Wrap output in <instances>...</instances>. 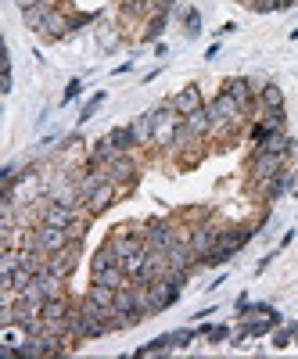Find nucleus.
Masks as SVG:
<instances>
[{"label":"nucleus","mask_w":298,"mask_h":359,"mask_svg":"<svg viewBox=\"0 0 298 359\" xmlns=\"http://www.w3.org/2000/svg\"><path fill=\"white\" fill-rule=\"evenodd\" d=\"M252 237H255V226H223V237H219L216 252L205 255L201 266H223V262H230L237 252H241V248L252 241Z\"/></svg>","instance_id":"obj_1"},{"label":"nucleus","mask_w":298,"mask_h":359,"mask_svg":"<svg viewBox=\"0 0 298 359\" xmlns=\"http://www.w3.org/2000/svg\"><path fill=\"white\" fill-rule=\"evenodd\" d=\"M151 115H155V144L172 147V144H176V133H180V126H184V115L172 108V101L158 104Z\"/></svg>","instance_id":"obj_2"},{"label":"nucleus","mask_w":298,"mask_h":359,"mask_svg":"<svg viewBox=\"0 0 298 359\" xmlns=\"http://www.w3.org/2000/svg\"><path fill=\"white\" fill-rule=\"evenodd\" d=\"M69 245H72V237H69L65 226L40 223V226L33 230V248L43 252V255H54V252H62V248H69Z\"/></svg>","instance_id":"obj_3"},{"label":"nucleus","mask_w":298,"mask_h":359,"mask_svg":"<svg viewBox=\"0 0 298 359\" xmlns=\"http://www.w3.org/2000/svg\"><path fill=\"white\" fill-rule=\"evenodd\" d=\"M205 108H208V115H212V123H216V126H230V130H233L237 123H241V115H245V111H241V104H237V101L226 94V90H223V94H216Z\"/></svg>","instance_id":"obj_4"},{"label":"nucleus","mask_w":298,"mask_h":359,"mask_svg":"<svg viewBox=\"0 0 298 359\" xmlns=\"http://www.w3.org/2000/svg\"><path fill=\"white\" fill-rule=\"evenodd\" d=\"M176 298H180V284H172L169 277L147 284V316H151V313H165Z\"/></svg>","instance_id":"obj_5"},{"label":"nucleus","mask_w":298,"mask_h":359,"mask_svg":"<svg viewBox=\"0 0 298 359\" xmlns=\"http://www.w3.org/2000/svg\"><path fill=\"white\" fill-rule=\"evenodd\" d=\"M219 237H223V226H219V223H198V226H191V241H187V245L194 248L198 259H205V255L216 252Z\"/></svg>","instance_id":"obj_6"},{"label":"nucleus","mask_w":298,"mask_h":359,"mask_svg":"<svg viewBox=\"0 0 298 359\" xmlns=\"http://www.w3.org/2000/svg\"><path fill=\"white\" fill-rule=\"evenodd\" d=\"M144 237H147V248H155V252H169L176 241H184V237H180V230H176L172 223H165V219L147 223Z\"/></svg>","instance_id":"obj_7"},{"label":"nucleus","mask_w":298,"mask_h":359,"mask_svg":"<svg viewBox=\"0 0 298 359\" xmlns=\"http://www.w3.org/2000/svg\"><path fill=\"white\" fill-rule=\"evenodd\" d=\"M83 216H79V208H72V205H62V201H54V198H47V205H40V223H50V226H72V223H79Z\"/></svg>","instance_id":"obj_8"},{"label":"nucleus","mask_w":298,"mask_h":359,"mask_svg":"<svg viewBox=\"0 0 298 359\" xmlns=\"http://www.w3.org/2000/svg\"><path fill=\"white\" fill-rule=\"evenodd\" d=\"M287 165V158L284 155H273V151H255L252 155V184H259V180H273L280 169Z\"/></svg>","instance_id":"obj_9"},{"label":"nucleus","mask_w":298,"mask_h":359,"mask_svg":"<svg viewBox=\"0 0 298 359\" xmlns=\"http://www.w3.org/2000/svg\"><path fill=\"white\" fill-rule=\"evenodd\" d=\"M76 259H79V245H69V248H62V252L47 255V269H50L54 277L69 280V277H72V269H76Z\"/></svg>","instance_id":"obj_10"},{"label":"nucleus","mask_w":298,"mask_h":359,"mask_svg":"<svg viewBox=\"0 0 298 359\" xmlns=\"http://www.w3.org/2000/svg\"><path fill=\"white\" fill-rule=\"evenodd\" d=\"M104 176L111 180V184H126V187H130V184H137V162L123 151L115 162H108V165H104Z\"/></svg>","instance_id":"obj_11"},{"label":"nucleus","mask_w":298,"mask_h":359,"mask_svg":"<svg viewBox=\"0 0 298 359\" xmlns=\"http://www.w3.org/2000/svg\"><path fill=\"white\" fill-rule=\"evenodd\" d=\"M108 245L115 248L118 262H123L126 255H137V252H144V248H147V237H140V233H115Z\"/></svg>","instance_id":"obj_12"},{"label":"nucleus","mask_w":298,"mask_h":359,"mask_svg":"<svg viewBox=\"0 0 298 359\" xmlns=\"http://www.w3.org/2000/svg\"><path fill=\"white\" fill-rule=\"evenodd\" d=\"M115 191H118V184H111V180H104V184L86 198V216H101L104 208L115 201Z\"/></svg>","instance_id":"obj_13"},{"label":"nucleus","mask_w":298,"mask_h":359,"mask_svg":"<svg viewBox=\"0 0 298 359\" xmlns=\"http://www.w3.org/2000/svg\"><path fill=\"white\" fill-rule=\"evenodd\" d=\"M118 155H123V151H118V147L104 137V140H97V144L90 147V155H86V165H90V169H104V165L115 162Z\"/></svg>","instance_id":"obj_14"},{"label":"nucleus","mask_w":298,"mask_h":359,"mask_svg":"<svg viewBox=\"0 0 298 359\" xmlns=\"http://www.w3.org/2000/svg\"><path fill=\"white\" fill-rule=\"evenodd\" d=\"M169 101H172V108L180 111V115H191V111L205 108V101H201V90H198V86H184L180 94H172Z\"/></svg>","instance_id":"obj_15"},{"label":"nucleus","mask_w":298,"mask_h":359,"mask_svg":"<svg viewBox=\"0 0 298 359\" xmlns=\"http://www.w3.org/2000/svg\"><path fill=\"white\" fill-rule=\"evenodd\" d=\"M54 15V0H40L36 8H29V11H22V18H25V29H33V33H43V25H47V18Z\"/></svg>","instance_id":"obj_16"},{"label":"nucleus","mask_w":298,"mask_h":359,"mask_svg":"<svg viewBox=\"0 0 298 359\" xmlns=\"http://www.w3.org/2000/svg\"><path fill=\"white\" fill-rule=\"evenodd\" d=\"M216 123H212V115H208V108H198V111H191V115H184V130L194 137V140H201L208 130H212Z\"/></svg>","instance_id":"obj_17"},{"label":"nucleus","mask_w":298,"mask_h":359,"mask_svg":"<svg viewBox=\"0 0 298 359\" xmlns=\"http://www.w3.org/2000/svg\"><path fill=\"white\" fill-rule=\"evenodd\" d=\"M223 90H226L237 104H241V111H252V97H255V94H252V79H226Z\"/></svg>","instance_id":"obj_18"},{"label":"nucleus","mask_w":298,"mask_h":359,"mask_svg":"<svg viewBox=\"0 0 298 359\" xmlns=\"http://www.w3.org/2000/svg\"><path fill=\"white\" fill-rule=\"evenodd\" d=\"M130 130H133L137 147H140V144H151V140H155V115H151V111H147V115H137L133 123H130Z\"/></svg>","instance_id":"obj_19"},{"label":"nucleus","mask_w":298,"mask_h":359,"mask_svg":"<svg viewBox=\"0 0 298 359\" xmlns=\"http://www.w3.org/2000/svg\"><path fill=\"white\" fill-rule=\"evenodd\" d=\"M259 151H273V155H284V158H291V151H294V140L280 130V133H270L262 144H259Z\"/></svg>","instance_id":"obj_20"},{"label":"nucleus","mask_w":298,"mask_h":359,"mask_svg":"<svg viewBox=\"0 0 298 359\" xmlns=\"http://www.w3.org/2000/svg\"><path fill=\"white\" fill-rule=\"evenodd\" d=\"M69 29H72V22H69L65 15H57V11H54V15L47 18V25H43V33H40V36H43L47 43H54V40H62Z\"/></svg>","instance_id":"obj_21"},{"label":"nucleus","mask_w":298,"mask_h":359,"mask_svg":"<svg viewBox=\"0 0 298 359\" xmlns=\"http://www.w3.org/2000/svg\"><path fill=\"white\" fill-rule=\"evenodd\" d=\"M115 291H118V287H108V284H97V280H94V287L86 291L83 298H90L94 306H101V309L111 313V309H115Z\"/></svg>","instance_id":"obj_22"},{"label":"nucleus","mask_w":298,"mask_h":359,"mask_svg":"<svg viewBox=\"0 0 298 359\" xmlns=\"http://www.w3.org/2000/svg\"><path fill=\"white\" fill-rule=\"evenodd\" d=\"M69 302H65V294H57V298H47L43 302V320L47 323H65V316H69Z\"/></svg>","instance_id":"obj_23"},{"label":"nucleus","mask_w":298,"mask_h":359,"mask_svg":"<svg viewBox=\"0 0 298 359\" xmlns=\"http://www.w3.org/2000/svg\"><path fill=\"white\" fill-rule=\"evenodd\" d=\"M94 33H97L101 50H115V47H118V40H123V36H118V29H115L111 22H101V25L94 29Z\"/></svg>","instance_id":"obj_24"},{"label":"nucleus","mask_w":298,"mask_h":359,"mask_svg":"<svg viewBox=\"0 0 298 359\" xmlns=\"http://www.w3.org/2000/svg\"><path fill=\"white\" fill-rule=\"evenodd\" d=\"M108 266H118V255H115L111 245H104V248L94 252V259H90V273H101V269H108Z\"/></svg>","instance_id":"obj_25"},{"label":"nucleus","mask_w":298,"mask_h":359,"mask_svg":"<svg viewBox=\"0 0 298 359\" xmlns=\"http://www.w3.org/2000/svg\"><path fill=\"white\" fill-rule=\"evenodd\" d=\"M259 104H262V108H284V90L273 86V83H266L262 94H259Z\"/></svg>","instance_id":"obj_26"},{"label":"nucleus","mask_w":298,"mask_h":359,"mask_svg":"<svg viewBox=\"0 0 298 359\" xmlns=\"http://www.w3.org/2000/svg\"><path fill=\"white\" fill-rule=\"evenodd\" d=\"M97 284H108V287H123L126 284V273H123V266H108L101 269V273H94Z\"/></svg>","instance_id":"obj_27"},{"label":"nucleus","mask_w":298,"mask_h":359,"mask_svg":"<svg viewBox=\"0 0 298 359\" xmlns=\"http://www.w3.org/2000/svg\"><path fill=\"white\" fill-rule=\"evenodd\" d=\"M144 262H147V248H144V252H137V255H126L118 266H123V273H126L130 280H137V277H140V269H144Z\"/></svg>","instance_id":"obj_28"},{"label":"nucleus","mask_w":298,"mask_h":359,"mask_svg":"<svg viewBox=\"0 0 298 359\" xmlns=\"http://www.w3.org/2000/svg\"><path fill=\"white\" fill-rule=\"evenodd\" d=\"M108 140L118 147V151H130V147H137V140H133V130H130V126H115V130L108 133Z\"/></svg>","instance_id":"obj_29"},{"label":"nucleus","mask_w":298,"mask_h":359,"mask_svg":"<svg viewBox=\"0 0 298 359\" xmlns=\"http://www.w3.org/2000/svg\"><path fill=\"white\" fill-rule=\"evenodd\" d=\"M169 348H176L172 334H165V338H155L151 345H144V348H137V355H140V359H144V355H162V352H169Z\"/></svg>","instance_id":"obj_30"},{"label":"nucleus","mask_w":298,"mask_h":359,"mask_svg":"<svg viewBox=\"0 0 298 359\" xmlns=\"http://www.w3.org/2000/svg\"><path fill=\"white\" fill-rule=\"evenodd\" d=\"M165 18H169V11H165V15H155L151 25H147V33H144V40H158L162 29H165Z\"/></svg>","instance_id":"obj_31"},{"label":"nucleus","mask_w":298,"mask_h":359,"mask_svg":"<svg viewBox=\"0 0 298 359\" xmlns=\"http://www.w3.org/2000/svg\"><path fill=\"white\" fill-rule=\"evenodd\" d=\"M101 104H104V94H94L90 101L83 104V111H79V123H86V118H94V111H97Z\"/></svg>","instance_id":"obj_32"},{"label":"nucleus","mask_w":298,"mask_h":359,"mask_svg":"<svg viewBox=\"0 0 298 359\" xmlns=\"http://www.w3.org/2000/svg\"><path fill=\"white\" fill-rule=\"evenodd\" d=\"M294 338H298V323H294V327H287V331H277L273 345H277V348H287V345H291Z\"/></svg>","instance_id":"obj_33"},{"label":"nucleus","mask_w":298,"mask_h":359,"mask_svg":"<svg viewBox=\"0 0 298 359\" xmlns=\"http://www.w3.org/2000/svg\"><path fill=\"white\" fill-rule=\"evenodd\" d=\"M201 334H205L208 341H223V338H230L226 327H201Z\"/></svg>","instance_id":"obj_34"},{"label":"nucleus","mask_w":298,"mask_h":359,"mask_svg":"<svg viewBox=\"0 0 298 359\" xmlns=\"http://www.w3.org/2000/svg\"><path fill=\"white\" fill-rule=\"evenodd\" d=\"M248 8H252L255 15H262V11H277V0H248Z\"/></svg>","instance_id":"obj_35"},{"label":"nucleus","mask_w":298,"mask_h":359,"mask_svg":"<svg viewBox=\"0 0 298 359\" xmlns=\"http://www.w3.org/2000/svg\"><path fill=\"white\" fill-rule=\"evenodd\" d=\"M184 22H187V36H198V25H201L198 11H184Z\"/></svg>","instance_id":"obj_36"},{"label":"nucleus","mask_w":298,"mask_h":359,"mask_svg":"<svg viewBox=\"0 0 298 359\" xmlns=\"http://www.w3.org/2000/svg\"><path fill=\"white\" fill-rule=\"evenodd\" d=\"M194 334H198V331H191V327H187V331H172V341L184 348V345H191V341H194Z\"/></svg>","instance_id":"obj_37"},{"label":"nucleus","mask_w":298,"mask_h":359,"mask_svg":"<svg viewBox=\"0 0 298 359\" xmlns=\"http://www.w3.org/2000/svg\"><path fill=\"white\" fill-rule=\"evenodd\" d=\"M72 22V29H83V25H90V22H97L94 15H76V18H69Z\"/></svg>","instance_id":"obj_38"},{"label":"nucleus","mask_w":298,"mask_h":359,"mask_svg":"<svg viewBox=\"0 0 298 359\" xmlns=\"http://www.w3.org/2000/svg\"><path fill=\"white\" fill-rule=\"evenodd\" d=\"M79 90H83V83H79V79H72V83L65 86V101H72V97L79 94Z\"/></svg>","instance_id":"obj_39"},{"label":"nucleus","mask_w":298,"mask_h":359,"mask_svg":"<svg viewBox=\"0 0 298 359\" xmlns=\"http://www.w3.org/2000/svg\"><path fill=\"white\" fill-rule=\"evenodd\" d=\"M287 194H291V198H298V169L291 172V191H287Z\"/></svg>","instance_id":"obj_40"},{"label":"nucleus","mask_w":298,"mask_h":359,"mask_svg":"<svg viewBox=\"0 0 298 359\" xmlns=\"http://www.w3.org/2000/svg\"><path fill=\"white\" fill-rule=\"evenodd\" d=\"M187 219H205V208H187Z\"/></svg>","instance_id":"obj_41"},{"label":"nucleus","mask_w":298,"mask_h":359,"mask_svg":"<svg viewBox=\"0 0 298 359\" xmlns=\"http://www.w3.org/2000/svg\"><path fill=\"white\" fill-rule=\"evenodd\" d=\"M15 4H18L22 11H29V8H36V4H40V0H15Z\"/></svg>","instance_id":"obj_42"},{"label":"nucleus","mask_w":298,"mask_h":359,"mask_svg":"<svg viewBox=\"0 0 298 359\" xmlns=\"http://www.w3.org/2000/svg\"><path fill=\"white\" fill-rule=\"evenodd\" d=\"M298 0H277V11H287V8H294Z\"/></svg>","instance_id":"obj_43"},{"label":"nucleus","mask_w":298,"mask_h":359,"mask_svg":"<svg viewBox=\"0 0 298 359\" xmlns=\"http://www.w3.org/2000/svg\"><path fill=\"white\" fill-rule=\"evenodd\" d=\"M162 4H165V8H172V0H162Z\"/></svg>","instance_id":"obj_44"},{"label":"nucleus","mask_w":298,"mask_h":359,"mask_svg":"<svg viewBox=\"0 0 298 359\" xmlns=\"http://www.w3.org/2000/svg\"><path fill=\"white\" fill-rule=\"evenodd\" d=\"M241 4H248V0H241Z\"/></svg>","instance_id":"obj_45"}]
</instances>
